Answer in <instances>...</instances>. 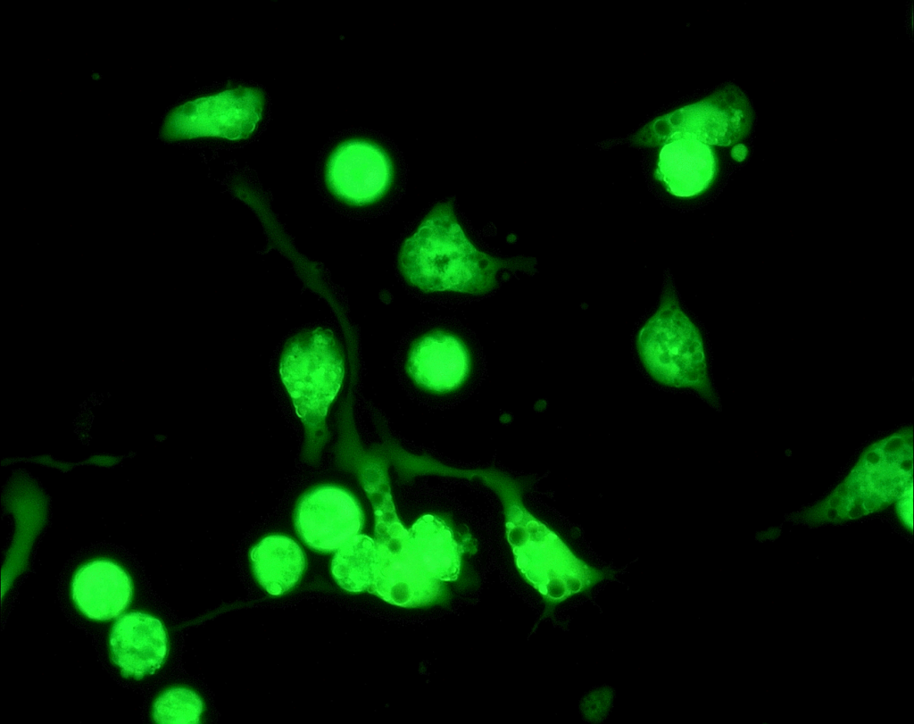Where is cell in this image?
I'll return each instance as SVG.
<instances>
[{
  "mask_svg": "<svg viewBox=\"0 0 914 724\" xmlns=\"http://www.w3.org/2000/svg\"><path fill=\"white\" fill-rule=\"evenodd\" d=\"M655 172L667 190L678 197H691L704 191L715 177L717 163L710 146L691 137H673L664 142Z\"/></svg>",
  "mask_w": 914,
  "mask_h": 724,
  "instance_id": "13",
  "label": "cell"
},
{
  "mask_svg": "<svg viewBox=\"0 0 914 724\" xmlns=\"http://www.w3.org/2000/svg\"><path fill=\"white\" fill-rule=\"evenodd\" d=\"M913 429L905 427L876 441L861 454L848 476L825 499L790 516L818 527L842 523L882 511L913 483Z\"/></svg>",
  "mask_w": 914,
  "mask_h": 724,
  "instance_id": "2",
  "label": "cell"
},
{
  "mask_svg": "<svg viewBox=\"0 0 914 724\" xmlns=\"http://www.w3.org/2000/svg\"><path fill=\"white\" fill-rule=\"evenodd\" d=\"M279 371L298 417L310 429H319L345 372L331 332L317 329L292 341L283 354Z\"/></svg>",
  "mask_w": 914,
  "mask_h": 724,
  "instance_id": "5",
  "label": "cell"
},
{
  "mask_svg": "<svg viewBox=\"0 0 914 724\" xmlns=\"http://www.w3.org/2000/svg\"><path fill=\"white\" fill-rule=\"evenodd\" d=\"M506 534L519 572L552 603L587 592L614 576L578 559L553 531L519 505L508 511Z\"/></svg>",
  "mask_w": 914,
  "mask_h": 724,
  "instance_id": "4",
  "label": "cell"
},
{
  "mask_svg": "<svg viewBox=\"0 0 914 724\" xmlns=\"http://www.w3.org/2000/svg\"><path fill=\"white\" fill-rule=\"evenodd\" d=\"M392 179V166L386 153L366 141L342 144L330 156L327 181L333 192L354 204L379 198Z\"/></svg>",
  "mask_w": 914,
  "mask_h": 724,
  "instance_id": "10",
  "label": "cell"
},
{
  "mask_svg": "<svg viewBox=\"0 0 914 724\" xmlns=\"http://www.w3.org/2000/svg\"><path fill=\"white\" fill-rule=\"evenodd\" d=\"M362 510L348 491L332 486L315 488L299 501L295 526L304 543L321 553L340 548L362 529Z\"/></svg>",
  "mask_w": 914,
  "mask_h": 724,
  "instance_id": "8",
  "label": "cell"
},
{
  "mask_svg": "<svg viewBox=\"0 0 914 724\" xmlns=\"http://www.w3.org/2000/svg\"><path fill=\"white\" fill-rule=\"evenodd\" d=\"M912 498H913V483L910 484L902 493L901 497L896 501V510L902 523L910 531L913 529V519H912Z\"/></svg>",
  "mask_w": 914,
  "mask_h": 724,
  "instance_id": "19",
  "label": "cell"
},
{
  "mask_svg": "<svg viewBox=\"0 0 914 724\" xmlns=\"http://www.w3.org/2000/svg\"><path fill=\"white\" fill-rule=\"evenodd\" d=\"M535 264L530 257L503 259L480 251L460 224L453 200L433 207L404 240L398 255L406 282L425 293L485 295L498 287L501 270L532 274Z\"/></svg>",
  "mask_w": 914,
  "mask_h": 724,
  "instance_id": "1",
  "label": "cell"
},
{
  "mask_svg": "<svg viewBox=\"0 0 914 724\" xmlns=\"http://www.w3.org/2000/svg\"><path fill=\"white\" fill-rule=\"evenodd\" d=\"M469 370V356L464 344L442 330H433L416 340L407 360V370L416 383L436 392L458 387Z\"/></svg>",
  "mask_w": 914,
  "mask_h": 724,
  "instance_id": "12",
  "label": "cell"
},
{
  "mask_svg": "<svg viewBox=\"0 0 914 724\" xmlns=\"http://www.w3.org/2000/svg\"><path fill=\"white\" fill-rule=\"evenodd\" d=\"M110 647L113 662L125 677L142 678L160 669L168 651L162 622L142 612H129L114 623Z\"/></svg>",
  "mask_w": 914,
  "mask_h": 724,
  "instance_id": "11",
  "label": "cell"
},
{
  "mask_svg": "<svg viewBox=\"0 0 914 724\" xmlns=\"http://www.w3.org/2000/svg\"><path fill=\"white\" fill-rule=\"evenodd\" d=\"M752 119L747 98L734 87L666 115L661 122L669 123L665 141L686 137L708 146H729L747 135Z\"/></svg>",
  "mask_w": 914,
  "mask_h": 724,
  "instance_id": "9",
  "label": "cell"
},
{
  "mask_svg": "<svg viewBox=\"0 0 914 724\" xmlns=\"http://www.w3.org/2000/svg\"><path fill=\"white\" fill-rule=\"evenodd\" d=\"M202 712L198 695L186 688H172L156 699L154 720L160 724H197Z\"/></svg>",
  "mask_w": 914,
  "mask_h": 724,
  "instance_id": "18",
  "label": "cell"
},
{
  "mask_svg": "<svg viewBox=\"0 0 914 724\" xmlns=\"http://www.w3.org/2000/svg\"><path fill=\"white\" fill-rule=\"evenodd\" d=\"M130 578L117 564L95 561L80 568L72 581V597L87 617L107 620L120 615L130 603Z\"/></svg>",
  "mask_w": 914,
  "mask_h": 724,
  "instance_id": "14",
  "label": "cell"
},
{
  "mask_svg": "<svg viewBox=\"0 0 914 724\" xmlns=\"http://www.w3.org/2000/svg\"><path fill=\"white\" fill-rule=\"evenodd\" d=\"M636 345L644 368L659 383L691 387L711 405L719 404L708 376L701 334L681 310L669 279L657 312L638 333Z\"/></svg>",
  "mask_w": 914,
  "mask_h": 724,
  "instance_id": "3",
  "label": "cell"
},
{
  "mask_svg": "<svg viewBox=\"0 0 914 724\" xmlns=\"http://www.w3.org/2000/svg\"><path fill=\"white\" fill-rule=\"evenodd\" d=\"M409 547L421 567L440 581L458 578L465 549L440 518L424 515L408 530Z\"/></svg>",
  "mask_w": 914,
  "mask_h": 724,
  "instance_id": "15",
  "label": "cell"
},
{
  "mask_svg": "<svg viewBox=\"0 0 914 724\" xmlns=\"http://www.w3.org/2000/svg\"><path fill=\"white\" fill-rule=\"evenodd\" d=\"M376 563L375 540L366 535H356L337 550L331 573L343 589L363 592L372 585Z\"/></svg>",
  "mask_w": 914,
  "mask_h": 724,
  "instance_id": "17",
  "label": "cell"
},
{
  "mask_svg": "<svg viewBox=\"0 0 914 724\" xmlns=\"http://www.w3.org/2000/svg\"><path fill=\"white\" fill-rule=\"evenodd\" d=\"M375 512L377 563L368 591L400 607L415 608L435 602L443 593L441 581L428 574L413 556L408 530L398 520L390 495Z\"/></svg>",
  "mask_w": 914,
  "mask_h": 724,
  "instance_id": "6",
  "label": "cell"
},
{
  "mask_svg": "<svg viewBox=\"0 0 914 724\" xmlns=\"http://www.w3.org/2000/svg\"><path fill=\"white\" fill-rule=\"evenodd\" d=\"M262 90L238 87L201 96L174 107L164 118L161 137L167 142L216 137L247 138L262 119Z\"/></svg>",
  "mask_w": 914,
  "mask_h": 724,
  "instance_id": "7",
  "label": "cell"
},
{
  "mask_svg": "<svg viewBox=\"0 0 914 724\" xmlns=\"http://www.w3.org/2000/svg\"><path fill=\"white\" fill-rule=\"evenodd\" d=\"M250 558L258 582L272 595L294 587L305 569V557L300 546L281 535L264 537L253 547Z\"/></svg>",
  "mask_w": 914,
  "mask_h": 724,
  "instance_id": "16",
  "label": "cell"
}]
</instances>
